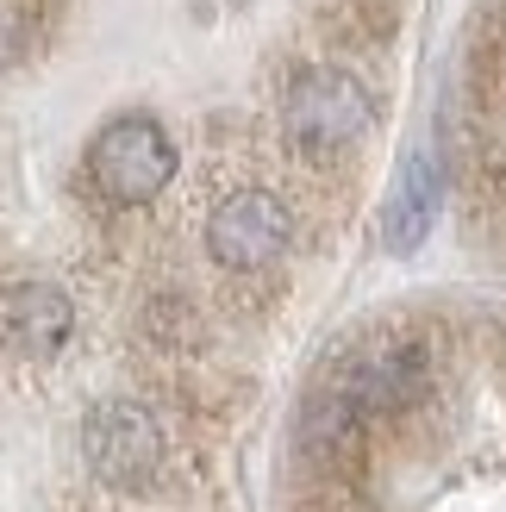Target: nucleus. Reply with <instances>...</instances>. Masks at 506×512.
I'll return each mask as SVG.
<instances>
[{
  "label": "nucleus",
  "instance_id": "obj_2",
  "mask_svg": "<svg viewBox=\"0 0 506 512\" xmlns=\"http://www.w3.org/2000/svg\"><path fill=\"white\" fill-rule=\"evenodd\" d=\"M369 119H375L369 94H363L357 75H344V69H307L282 100L288 138L300 150H313V157H332V150L357 144L369 132Z\"/></svg>",
  "mask_w": 506,
  "mask_h": 512
},
{
  "label": "nucleus",
  "instance_id": "obj_7",
  "mask_svg": "<svg viewBox=\"0 0 506 512\" xmlns=\"http://www.w3.org/2000/svg\"><path fill=\"white\" fill-rule=\"evenodd\" d=\"M432 219H438V157L413 150L394 175V194L382 200V244L394 256H413L425 244V232H432Z\"/></svg>",
  "mask_w": 506,
  "mask_h": 512
},
{
  "label": "nucleus",
  "instance_id": "obj_8",
  "mask_svg": "<svg viewBox=\"0 0 506 512\" xmlns=\"http://www.w3.org/2000/svg\"><path fill=\"white\" fill-rule=\"evenodd\" d=\"M13 50H19V25L0 13V63H13Z\"/></svg>",
  "mask_w": 506,
  "mask_h": 512
},
{
  "label": "nucleus",
  "instance_id": "obj_4",
  "mask_svg": "<svg viewBox=\"0 0 506 512\" xmlns=\"http://www.w3.org/2000/svg\"><path fill=\"white\" fill-rule=\"evenodd\" d=\"M288 232H294V219H288L282 200L263 194V188H244L207 219V250H213L219 269L244 275V269H269L288 250Z\"/></svg>",
  "mask_w": 506,
  "mask_h": 512
},
{
  "label": "nucleus",
  "instance_id": "obj_5",
  "mask_svg": "<svg viewBox=\"0 0 506 512\" xmlns=\"http://www.w3.org/2000/svg\"><path fill=\"white\" fill-rule=\"evenodd\" d=\"M338 394L357 406L363 419H382V413H400L425 394V350L407 344V338H382L350 356V369L338 381Z\"/></svg>",
  "mask_w": 506,
  "mask_h": 512
},
{
  "label": "nucleus",
  "instance_id": "obj_3",
  "mask_svg": "<svg viewBox=\"0 0 506 512\" xmlns=\"http://www.w3.org/2000/svg\"><path fill=\"white\" fill-rule=\"evenodd\" d=\"M82 456L107 488H150L163 469V425L138 400H100L82 425Z\"/></svg>",
  "mask_w": 506,
  "mask_h": 512
},
{
  "label": "nucleus",
  "instance_id": "obj_6",
  "mask_svg": "<svg viewBox=\"0 0 506 512\" xmlns=\"http://www.w3.org/2000/svg\"><path fill=\"white\" fill-rule=\"evenodd\" d=\"M69 331H75V306L50 281H19V288L0 294V344L7 350L50 356V350L69 344Z\"/></svg>",
  "mask_w": 506,
  "mask_h": 512
},
{
  "label": "nucleus",
  "instance_id": "obj_1",
  "mask_svg": "<svg viewBox=\"0 0 506 512\" xmlns=\"http://www.w3.org/2000/svg\"><path fill=\"white\" fill-rule=\"evenodd\" d=\"M88 175L119 207H144L175 182V144L157 119L125 113L113 125H100V138L88 144Z\"/></svg>",
  "mask_w": 506,
  "mask_h": 512
}]
</instances>
